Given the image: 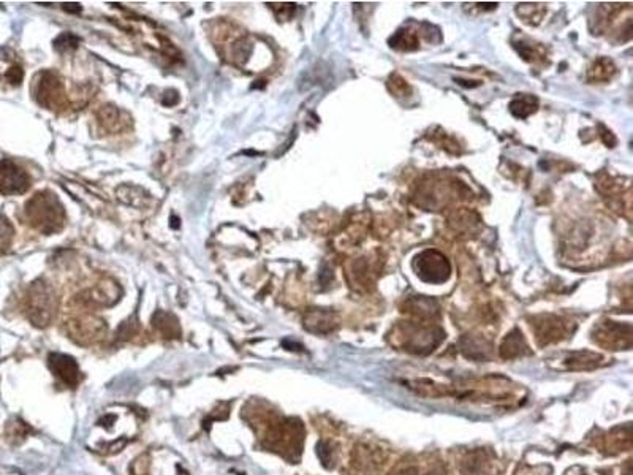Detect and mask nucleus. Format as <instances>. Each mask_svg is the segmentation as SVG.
<instances>
[{
    "label": "nucleus",
    "mask_w": 633,
    "mask_h": 475,
    "mask_svg": "<svg viewBox=\"0 0 633 475\" xmlns=\"http://www.w3.org/2000/svg\"><path fill=\"white\" fill-rule=\"evenodd\" d=\"M27 219L40 232L46 235L56 233L64 227L65 213L57 196L52 192H38L26 205Z\"/></svg>",
    "instance_id": "obj_1"
},
{
    "label": "nucleus",
    "mask_w": 633,
    "mask_h": 475,
    "mask_svg": "<svg viewBox=\"0 0 633 475\" xmlns=\"http://www.w3.org/2000/svg\"><path fill=\"white\" fill-rule=\"evenodd\" d=\"M56 295L50 285L45 282L32 284L29 296H27V311H29V317L33 323L38 327H45L50 323L56 312Z\"/></svg>",
    "instance_id": "obj_2"
},
{
    "label": "nucleus",
    "mask_w": 633,
    "mask_h": 475,
    "mask_svg": "<svg viewBox=\"0 0 633 475\" xmlns=\"http://www.w3.org/2000/svg\"><path fill=\"white\" fill-rule=\"evenodd\" d=\"M415 271L421 281L427 284H442L448 279L452 273L450 262L439 250L427 249L415 257Z\"/></svg>",
    "instance_id": "obj_3"
},
{
    "label": "nucleus",
    "mask_w": 633,
    "mask_h": 475,
    "mask_svg": "<svg viewBox=\"0 0 633 475\" xmlns=\"http://www.w3.org/2000/svg\"><path fill=\"white\" fill-rule=\"evenodd\" d=\"M405 349L412 350L415 354H427L434 350L435 345H439L444 339V331L431 327H417L410 325L405 327Z\"/></svg>",
    "instance_id": "obj_4"
},
{
    "label": "nucleus",
    "mask_w": 633,
    "mask_h": 475,
    "mask_svg": "<svg viewBox=\"0 0 633 475\" xmlns=\"http://www.w3.org/2000/svg\"><path fill=\"white\" fill-rule=\"evenodd\" d=\"M29 176L10 160H0V194L16 195L29 189Z\"/></svg>",
    "instance_id": "obj_5"
},
{
    "label": "nucleus",
    "mask_w": 633,
    "mask_h": 475,
    "mask_svg": "<svg viewBox=\"0 0 633 475\" xmlns=\"http://www.w3.org/2000/svg\"><path fill=\"white\" fill-rule=\"evenodd\" d=\"M62 95V84L56 74L51 72L40 74V81L37 83V100L40 104L47 108L59 106Z\"/></svg>",
    "instance_id": "obj_6"
},
{
    "label": "nucleus",
    "mask_w": 633,
    "mask_h": 475,
    "mask_svg": "<svg viewBox=\"0 0 633 475\" xmlns=\"http://www.w3.org/2000/svg\"><path fill=\"white\" fill-rule=\"evenodd\" d=\"M598 341L605 345H625L630 347L632 341V328L629 323L621 325L617 322H607L598 328V336H595Z\"/></svg>",
    "instance_id": "obj_7"
},
{
    "label": "nucleus",
    "mask_w": 633,
    "mask_h": 475,
    "mask_svg": "<svg viewBox=\"0 0 633 475\" xmlns=\"http://www.w3.org/2000/svg\"><path fill=\"white\" fill-rule=\"evenodd\" d=\"M50 364H51V369L54 371V374L62 379L65 384L74 385L79 380L78 364L73 358L67 357V355L54 354L50 358Z\"/></svg>",
    "instance_id": "obj_8"
},
{
    "label": "nucleus",
    "mask_w": 633,
    "mask_h": 475,
    "mask_svg": "<svg viewBox=\"0 0 633 475\" xmlns=\"http://www.w3.org/2000/svg\"><path fill=\"white\" fill-rule=\"evenodd\" d=\"M535 332L540 344H549L551 341H557L564 335V323H561L557 317L543 315L535 323Z\"/></svg>",
    "instance_id": "obj_9"
},
{
    "label": "nucleus",
    "mask_w": 633,
    "mask_h": 475,
    "mask_svg": "<svg viewBox=\"0 0 633 475\" xmlns=\"http://www.w3.org/2000/svg\"><path fill=\"white\" fill-rule=\"evenodd\" d=\"M526 354H529L526 339H524L520 330H513L505 339H503V342L500 345L502 358H518Z\"/></svg>",
    "instance_id": "obj_10"
},
{
    "label": "nucleus",
    "mask_w": 633,
    "mask_h": 475,
    "mask_svg": "<svg viewBox=\"0 0 633 475\" xmlns=\"http://www.w3.org/2000/svg\"><path fill=\"white\" fill-rule=\"evenodd\" d=\"M103 330V323L95 320V318H84V320L70 322V332L74 339L81 337V342H89L100 335Z\"/></svg>",
    "instance_id": "obj_11"
},
{
    "label": "nucleus",
    "mask_w": 633,
    "mask_h": 475,
    "mask_svg": "<svg viewBox=\"0 0 633 475\" xmlns=\"http://www.w3.org/2000/svg\"><path fill=\"white\" fill-rule=\"evenodd\" d=\"M567 366L570 369L573 371H588V369H594L597 368L598 364L602 362V357L598 354H592V352H573L570 354V357L566 359Z\"/></svg>",
    "instance_id": "obj_12"
},
{
    "label": "nucleus",
    "mask_w": 633,
    "mask_h": 475,
    "mask_svg": "<svg viewBox=\"0 0 633 475\" xmlns=\"http://www.w3.org/2000/svg\"><path fill=\"white\" fill-rule=\"evenodd\" d=\"M122 116H124V113H121L118 108L110 106V105L103 106L99 111V121H100L101 127H103L106 132H111V133L119 132L124 128L125 122H124V119H122Z\"/></svg>",
    "instance_id": "obj_13"
},
{
    "label": "nucleus",
    "mask_w": 633,
    "mask_h": 475,
    "mask_svg": "<svg viewBox=\"0 0 633 475\" xmlns=\"http://www.w3.org/2000/svg\"><path fill=\"white\" fill-rule=\"evenodd\" d=\"M306 328L314 332H330L335 327V320L330 312L326 311H312L304 318Z\"/></svg>",
    "instance_id": "obj_14"
},
{
    "label": "nucleus",
    "mask_w": 633,
    "mask_h": 475,
    "mask_svg": "<svg viewBox=\"0 0 633 475\" xmlns=\"http://www.w3.org/2000/svg\"><path fill=\"white\" fill-rule=\"evenodd\" d=\"M461 349L464 352L467 358L474 359H486L489 355V345L483 341V339L476 337H462L461 339Z\"/></svg>",
    "instance_id": "obj_15"
},
{
    "label": "nucleus",
    "mask_w": 633,
    "mask_h": 475,
    "mask_svg": "<svg viewBox=\"0 0 633 475\" xmlns=\"http://www.w3.org/2000/svg\"><path fill=\"white\" fill-rule=\"evenodd\" d=\"M152 323L165 337H173L179 335L178 320H176L172 314H167V312H157Z\"/></svg>",
    "instance_id": "obj_16"
},
{
    "label": "nucleus",
    "mask_w": 633,
    "mask_h": 475,
    "mask_svg": "<svg viewBox=\"0 0 633 475\" xmlns=\"http://www.w3.org/2000/svg\"><path fill=\"white\" fill-rule=\"evenodd\" d=\"M537 99L530 97V95H520L516 97L512 104H510V111H512L516 118H527L529 114H532L537 110Z\"/></svg>",
    "instance_id": "obj_17"
},
{
    "label": "nucleus",
    "mask_w": 633,
    "mask_h": 475,
    "mask_svg": "<svg viewBox=\"0 0 633 475\" xmlns=\"http://www.w3.org/2000/svg\"><path fill=\"white\" fill-rule=\"evenodd\" d=\"M390 43L393 48L396 50H403V51H410V50H417L418 48V37L417 32L415 30H408V29H403L398 30L396 35H394Z\"/></svg>",
    "instance_id": "obj_18"
},
{
    "label": "nucleus",
    "mask_w": 633,
    "mask_h": 475,
    "mask_svg": "<svg viewBox=\"0 0 633 475\" xmlns=\"http://www.w3.org/2000/svg\"><path fill=\"white\" fill-rule=\"evenodd\" d=\"M615 70H616L615 65H612L610 59H605V57L598 59L594 64H592V67L589 69V78L592 81L610 79L611 74L615 73Z\"/></svg>",
    "instance_id": "obj_19"
},
{
    "label": "nucleus",
    "mask_w": 633,
    "mask_h": 475,
    "mask_svg": "<svg viewBox=\"0 0 633 475\" xmlns=\"http://www.w3.org/2000/svg\"><path fill=\"white\" fill-rule=\"evenodd\" d=\"M13 235H15V230H13L10 220L0 216V254H5L10 249Z\"/></svg>",
    "instance_id": "obj_20"
},
{
    "label": "nucleus",
    "mask_w": 633,
    "mask_h": 475,
    "mask_svg": "<svg viewBox=\"0 0 633 475\" xmlns=\"http://www.w3.org/2000/svg\"><path fill=\"white\" fill-rule=\"evenodd\" d=\"M412 312L418 317H432L437 312V304L431 300H426V298H417V300L412 301Z\"/></svg>",
    "instance_id": "obj_21"
},
{
    "label": "nucleus",
    "mask_w": 633,
    "mask_h": 475,
    "mask_svg": "<svg viewBox=\"0 0 633 475\" xmlns=\"http://www.w3.org/2000/svg\"><path fill=\"white\" fill-rule=\"evenodd\" d=\"M518 51L521 52V56L526 60H535L543 57V51L540 46H532V43H520Z\"/></svg>",
    "instance_id": "obj_22"
},
{
    "label": "nucleus",
    "mask_w": 633,
    "mask_h": 475,
    "mask_svg": "<svg viewBox=\"0 0 633 475\" xmlns=\"http://www.w3.org/2000/svg\"><path fill=\"white\" fill-rule=\"evenodd\" d=\"M317 453L325 466H330V463H332V450L328 442H320L317 447Z\"/></svg>",
    "instance_id": "obj_23"
},
{
    "label": "nucleus",
    "mask_w": 633,
    "mask_h": 475,
    "mask_svg": "<svg viewBox=\"0 0 633 475\" xmlns=\"http://www.w3.org/2000/svg\"><path fill=\"white\" fill-rule=\"evenodd\" d=\"M390 86H391V91H393L394 94H405V92L408 91L407 81H404L403 78H399L398 74H394V77L391 78Z\"/></svg>",
    "instance_id": "obj_24"
},
{
    "label": "nucleus",
    "mask_w": 633,
    "mask_h": 475,
    "mask_svg": "<svg viewBox=\"0 0 633 475\" xmlns=\"http://www.w3.org/2000/svg\"><path fill=\"white\" fill-rule=\"evenodd\" d=\"M394 475H418V471L413 469V467H407V469H403L396 472Z\"/></svg>",
    "instance_id": "obj_25"
},
{
    "label": "nucleus",
    "mask_w": 633,
    "mask_h": 475,
    "mask_svg": "<svg viewBox=\"0 0 633 475\" xmlns=\"http://www.w3.org/2000/svg\"><path fill=\"white\" fill-rule=\"evenodd\" d=\"M427 475H444L442 472H439V471H434V472H431V474H427Z\"/></svg>",
    "instance_id": "obj_26"
}]
</instances>
